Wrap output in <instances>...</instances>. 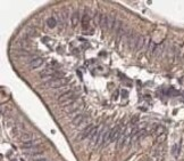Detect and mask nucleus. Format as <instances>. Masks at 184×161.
I'll return each mask as SVG.
<instances>
[{
	"instance_id": "nucleus-6",
	"label": "nucleus",
	"mask_w": 184,
	"mask_h": 161,
	"mask_svg": "<svg viewBox=\"0 0 184 161\" xmlns=\"http://www.w3.org/2000/svg\"><path fill=\"white\" fill-rule=\"evenodd\" d=\"M85 120H86V117L84 115V114H82V113H79L77 115H76L74 119H73V126H81V124H83V122H85Z\"/></svg>"
},
{
	"instance_id": "nucleus-8",
	"label": "nucleus",
	"mask_w": 184,
	"mask_h": 161,
	"mask_svg": "<svg viewBox=\"0 0 184 161\" xmlns=\"http://www.w3.org/2000/svg\"><path fill=\"white\" fill-rule=\"evenodd\" d=\"M116 25V16L114 14L108 15V30H113Z\"/></svg>"
},
{
	"instance_id": "nucleus-4",
	"label": "nucleus",
	"mask_w": 184,
	"mask_h": 161,
	"mask_svg": "<svg viewBox=\"0 0 184 161\" xmlns=\"http://www.w3.org/2000/svg\"><path fill=\"white\" fill-rule=\"evenodd\" d=\"M122 131H123V128L122 126H116L114 127L113 129H110V136H109V143H114V142H117L121 138L122 136Z\"/></svg>"
},
{
	"instance_id": "nucleus-12",
	"label": "nucleus",
	"mask_w": 184,
	"mask_h": 161,
	"mask_svg": "<svg viewBox=\"0 0 184 161\" xmlns=\"http://www.w3.org/2000/svg\"><path fill=\"white\" fill-rule=\"evenodd\" d=\"M48 25H49L50 27H53L56 25V20H55V18H49V20H48Z\"/></svg>"
},
{
	"instance_id": "nucleus-13",
	"label": "nucleus",
	"mask_w": 184,
	"mask_h": 161,
	"mask_svg": "<svg viewBox=\"0 0 184 161\" xmlns=\"http://www.w3.org/2000/svg\"><path fill=\"white\" fill-rule=\"evenodd\" d=\"M178 144H175L174 146H173V150H172V153H173V154L175 155V157H176V155H177V152H178Z\"/></svg>"
},
{
	"instance_id": "nucleus-10",
	"label": "nucleus",
	"mask_w": 184,
	"mask_h": 161,
	"mask_svg": "<svg viewBox=\"0 0 184 161\" xmlns=\"http://www.w3.org/2000/svg\"><path fill=\"white\" fill-rule=\"evenodd\" d=\"M145 40L143 37H140V39H139V42H138V46H136V48H135V51H141L142 48H143V46H145Z\"/></svg>"
},
{
	"instance_id": "nucleus-14",
	"label": "nucleus",
	"mask_w": 184,
	"mask_h": 161,
	"mask_svg": "<svg viewBox=\"0 0 184 161\" xmlns=\"http://www.w3.org/2000/svg\"><path fill=\"white\" fill-rule=\"evenodd\" d=\"M34 161H49V160L46 159V158H35V160Z\"/></svg>"
},
{
	"instance_id": "nucleus-11",
	"label": "nucleus",
	"mask_w": 184,
	"mask_h": 161,
	"mask_svg": "<svg viewBox=\"0 0 184 161\" xmlns=\"http://www.w3.org/2000/svg\"><path fill=\"white\" fill-rule=\"evenodd\" d=\"M77 22H79V13H73L72 15V25L73 27H75L76 24H77Z\"/></svg>"
},
{
	"instance_id": "nucleus-7",
	"label": "nucleus",
	"mask_w": 184,
	"mask_h": 161,
	"mask_svg": "<svg viewBox=\"0 0 184 161\" xmlns=\"http://www.w3.org/2000/svg\"><path fill=\"white\" fill-rule=\"evenodd\" d=\"M43 63H44V60H43L42 57H35V58H33L30 62V67L31 69H38V67L41 66Z\"/></svg>"
},
{
	"instance_id": "nucleus-1",
	"label": "nucleus",
	"mask_w": 184,
	"mask_h": 161,
	"mask_svg": "<svg viewBox=\"0 0 184 161\" xmlns=\"http://www.w3.org/2000/svg\"><path fill=\"white\" fill-rule=\"evenodd\" d=\"M77 98H79V94L74 93L73 90H67L62 93L58 97V103H62L64 106H66V105L72 104L75 101H77Z\"/></svg>"
},
{
	"instance_id": "nucleus-3",
	"label": "nucleus",
	"mask_w": 184,
	"mask_h": 161,
	"mask_svg": "<svg viewBox=\"0 0 184 161\" xmlns=\"http://www.w3.org/2000/svg\"><path fill=\"white\" fill-rule=\"evenodd\" d=\"M98 128L94 127L93 124H89L88 127H85L79 135V139H88V138H92V136L95 134Z\"/></svg>"
},
{
	"instance_id": "nucleus-9",
	"label": "nucleus",
	"mask_w": 184,
	"mask_h": 161,
	"mask_svg": "<svg viewBox=\"0 0 184 161\" xmlns=\"http://www.w3.org/2000/svg\"><path fill=\"white\" fill-rule=\"evenodd\" d=\"M53 74H57V71L53 70V69H46L40 72V76L42 78L44 77H50V76H53Z\"/></svg>"
},
{
	"instance_id": "nucleus-5",
	"label": "nucleus",
	"mask_w": 184,
	"mask_h": 161,
	"mask_svg": "<svg viewBox=\"0 0 184 161\" xmlns=\"http://www.w3.org/2000/svg\"><path fill=\"white\" fill-rule=\"evenodd\" d=\"M81 106V104L79 103V101H75L74 103H72V104L69 105H66V106H64V111H65L66 113H75V112H77L79 111V107Z\"/></svg>"
},
{
	"instance_id": "nucleus-2",
	"label": "nucleus",
	"mask_w": 184,
	"mask_h": 161,
	"mask_svg": "<svg viewBox=\"0 0 184 161\" xmlns=\"http://www.w3.org/2000/svg\"><path fill=\"white\" fill-rule=\"evenodd\" d=\"M67 82H68V80L65 78H55V79H50V80L47 81L44 86L48 88H60L66 86Z\"/></svg>"
}]
</instances>
